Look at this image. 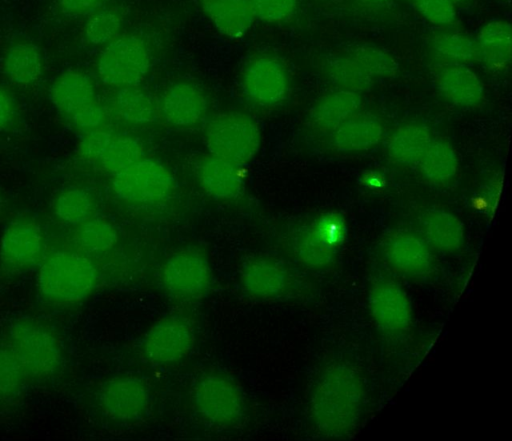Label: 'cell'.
<instances>
[{"instance_id": "83f0119b", "label": "cell", "mask_w": 512, "mask_h": 441, "mask_svg": "<svg viewBox=\"0 0 512 441\" xmlns=\"http://www.w3.org/2000/svg\"><path fill=\"white\" fill-rule=\"evenodd\" d=\"M31 382L8 342L0 341V406L17 403Z\"/></svg>"}, {"instance_id": "d590c367", "label": "cell", "mask_w": 512, "mask_h": 441, "mask_svg": "<svg viewBox=\"0 0 512 441\" xmlns=\"http://www.w3.org/2000/svg\"><path fill=\"white\" fill-rule=\"evenodd\" d=\"M295 252L307 266L323 268L330 265L337 250L325 245L313 232L311 226L305 228L295 239Z\"/></svg>"}, {"instance_id": "f6af8a7d", "label": "cell", "mask_w": 512, "mask_h": 441, "mask_svg": "<svg viewBox=\"0 0 512 441\" xmlns=\"http://www.w3.org/2000/svg\"><path fill=\"white\" fill-rule=\"evenodd\" d=\"M449 1L452 2L456 6L458 4L464 3L466 0H449Z\"/></svg>"}, {"instance_id": "484cf974", "label": "cell", "mask_w": 512, "mask_h": 441, "mask_svg": "<svg viewBox=\"0 0 512 441\" xmlns=\"http://www.w3.org/2000/svg\"><path fill=\"white\" fill-rule=\"evenodd\" d=\"M423 177L436 185L450 182L458 170V159L449 142L432 138L418 161Z\"/></svg>"}, {"instance_id": "ba28073f", "label": "cell", "mask_w": 512, "mask_h": 441, "mask_svg": "<svg viewBox=\"0 0 512 441\" xmlns=\"http://www.w3.org/2000/svg\"><path fill=\"white\" fill-rule=\"evenodd\" d=\"M195 342L191 321L182 315H170L158 320L143 336L140 352L143 358L157 366H171L183 361Z\"/></svg>"}, {"instance_id": "2e32d148", "label": "cell", "mask_w": 512, "mask_h": 441, "mask_svg": "<svg viewBox=\"0 0 512 441\" xmlns=\"http://www.w3.org/2000/svg\"><path fill=\"white\" fill-rule=\"evenodd\" d=\"M290 285L287 270L278 261L256 257L247 261L240 273L243 292L258 300H271L283 296Z\"/></svg>"}, {"instance_id": "6da1fadb", "label": "cell", "mask_w": 512, "mask_h": 441, "mask_svg": "<svg viewBox=\"0 0 512 441\" xmlns=\"http://www.w3.org/2000/svg\"><path fill=\"white\" fill-rule=\"evenodd\" d=\"M363 405L362 379L354 368L343 363L324 369L314 386L310 401L316 427L330 437H340L351 432L359 421Z\"/></svg>"}, {"instance_id": "ffe728a7", "label": "cell", "mask_w": 512, "mask_h": 441, "mask_svg": "<svg viewBox=\"0 0 512 441\" xmlns=\"http://www.w3.org/2000/svg\"><path fill=\"white\" fill-rule=\"evenodd\" d=\"M96 90L92 79L79 71H67L51 84L49 98L60 112L72 115L95 101Z\"/></svg>"}, {"instance_id": "8992f818", "label": "cell", "mask_w": 512, "mask_h": 441, "mask_svg": "<svg viewBox=\"0 0 512 441\" xmlns=\"http://www.w3.org/2000/svg\"><path fill=\"white\" fill-rule=\"evenodd\" d=\"M114 195L127 203L156 205L169 200L176 188L170 170L160 161L142 158L112 176Z\"/></svg>"}, {"instance_id": "277c9868", "label": "cell", "mask_w": 512, "mask_h": 441, "mask_svg": "<svg viewBox=\"0 0 512 441\" xmlns=\"http://www.w3.org/2000/svg\"><path fill=\"white\" fill-rule=\"evenodd\" d=\"M204 140L210 155L242 167L259 152L261 130L249 114L228 111L214 116L207 123Z\"/></svg>"}, {"instance_id": "d6a6232c", "label": "cell", "mask_w": 512, "mask_h": 441, "mask_svg": "<svg viewBox=\"0 0 512 441\" xmlns=\"http://www.w3.org/2000/svg\"><path fill=\"white\" fill-rule=\"evenodd\" d=\"M327 73L340 89L360 93L369 90L373 84V77L349 54L331 58L327 63Z\"/></svg>"}, {"instance_id": "52a82bcc", "label": "cell", "mask_w": 512, "mask_h": 441, "mask_svg": "<svg viewBox=\"0 0 512 441\" xmlns=\"http://www.w3.org/2000/svg\"><path fill=\"white\" fill-rule=\"evenodd\" d=\"M192 403L205 421L217 427H236L246 416L242 391L231 378L219 373L205 374L196 381Z\"/></svg>"}, {"instance_id": "5b68a950", "label": "cell", "mask_w": 512, "mask_h": 441, "mask_svg": "<svg viewBox=\"0 0 512 441\" xmlns=\"http://www.w3.org/2000/svg\"><path fill=\"white\" fill-rule=\"evenodd\" d=\"M150 67V49L136 34L119 35L106 44L96 65L100 81L117 89L137 86L145 79Z\"/></svg>"}, {"instance_id": "7402d4cb", "label": "cell", "mask_w": 512, "mask_h": 441, "mask_svg": "<svg viewBox=\"0 0 512 441\" xmlns=\"http://www.w3.org/2000/svg\"><path fill=\"white\" fill-rule=\"evenodd\" d=\"M476 59L491 70H501L511 60V28L504 20L488 22L475 40Z\"/></svg>"}, {"instance_id": "f35d334b", "label": "cell", "mask_w": 512, "mask_h": 441, "mask_svg": "<svg viewBox=\"0 0 512 441\" xmlns=\"http://www.w3.org/2000/svg\"><path fill=\"white\" fill-rule=\"evenodd\" d=\"M255 19L264 23L279 24L290 20L297 0H251Z\"/></svg>"}, {"instance_id": "ee69618b", "label": "cell", "mask_w": 512, "mask_h": 441, "mask_svg": "<svg viewBox=\"0 0 512 441\" xmlns=\"http://www.w3.org/2000/svg\"><path fill=\"white\" fill-rule=\"evenodd\" d=\"M15 114L14 102L10 94L0 87V129L8 126Z\"/></svg>"}, {"instance_id": "74e56055", "label": "cell", "mask_w": 512, "mask_h": 441, "mask_svg": "<svg viewBox=\"0 0 512 441\" xmlns=\"http://www.w3.org/2000/svg\"><path fill=\"white\" fill-rule=\"evenodd\" d=\"M311 228L325 245L334 250L344 243L347 236L346 221L337 212L323 214L312 223Z\"/></svg>"}, {"instance_id": "cb8c5ba5", "label": "cell", "mask_w": 512, "mask_h": 441, "mask_svg": "<svg viewBox=\"0 0 512 441\" xmlns=\"http://www.w3.org/2000/svg\"><path fill=\"white\" fill-rule=\"evenodd\" d=\"M361 105L359 93L338 89L322 97L311 110L313 124L321 130H334L355 115Z\"/></svg>"}, {"instance_id": "60d3db41", "label": "cell", "mask_w": 512, "mask_h": 441, "mask_svg": "<svg viewBox=\"0 0 512 441\" xmlns=\"http://www.w3.org/2000/svg\"><path fill=\"white\" fill-rule=\"evenodd\" d=\"M419 13L430 23L449 26L456 20V6L449 0H415Z\"/></svg>"}, {"instance_id": "f1b7e54d", "label": "cell", "mask_w": 512, "mask_h": 441, "mask_svg": "<svg viewBox=\"0 0 512 441\" xmlns=\"http://www.w3.org/2000/svg\"><path fill=\"white\" fill-rule=\"evenodd\" d=\"M114 106L123 120L137 125L153 123L160 114L154 98L138 85L117 89Z\"/></svg>"}, {"instance_id": "3957f363", "label": "cell", "mask_w": 512, "mask_h": 441, "mask_svg": "<svg viewBox=\"0 0 512 441\" xmlns=\"http://www.w3.org/2000/svg\"><path fill=\"white\" fill-rule=\"evenodd\" d=\"M6 341L31 381H44L59 374L64 352L55 332L34 317H20L9 326Z\"/></svg>"}, {"instance_id": "f546056e", "label": "cell", "mask_w": 512, "mask_h": 441, "mask_svg": "<svg viewBox=\"0 0 512 441\" xmlns=\"http://www.w3.org/2000/svg\"><path fill=\"white\" fill-rule=\"evenodd\" d=\"M53 211L62 222L78 226L93 217L94 198L86 189L70 187L56 197Z\"/></svg>"}, {"instance_id": "d6986e66", "label": "cell", "mask_w": 512, "mask_h": 441, "mask_svg": "<svg viewBox=\"0 0 512 441\" xmlns=\"http://www.w3.org/2000/svg\"><path fill=\"white\" fill-rule=\"evenodd\" d=\"M441 95L462 108L478 106L484 98V87L474 71L463 64H447L435 78Z\"/></svg>"}, {"instance_id": "4dcf8cb0", "label": "cell", "mask_w": 512, "mask_h": 441, "mask_svg": "<svg viewBox=\"0 0 512 441\" xmlns=\"http://www.w3.org/2000/svg\"><path fill=\"white\" fill-rule=\"evenodd\" d=\"M118 241V232L108 220L92 217L77 226L75 242L85 253L100 254L111 250Z\"/></svg>"}, {"instance_id": "30bf717a", "label": "cell", "mask_w": 512, "mask_h": 441, "mask_svg": "<svg viewBox=\"0 0 512 441\" xmlns=\"http://www.w3.org/2000/svg\"><path fill=\"white\" fill-rule=\"evenodd\" d=\"M97 402L108 418L134 423L147 416L151 406V394L142 379L128 375L117 376L100 386Z\"/></svg>"}, {"instance_id": "8d00e7d4", "label": "cell", "mask_w": 512, "mask_h": 441, "mask_svg": "<svg viewBox=\"0 0 512 441\" xmlns=\"http://www.w3.org/2000/svg\"><path fill=\"white\" fill-rule=\"evenodd\" d=\"M371 77H391L396 74L398 64L385 50L372 45H359L349 53Z\"/></svg>"}, {"instance_id": "4fadbf2b", "label": "cell", "mask_w": 512, "mask_h": 441, "mask_svg": "<svg viewBox=\"0 0 512 441\" xmlns=\"http://www.w3.org/2000/svg\"><path fill=\"white\" fill-rule=\"evenodd\" d=\"M369 308L377 326L387 333L407 331L412 322V308L408 295L395 281H376L369 292Z\"/></svg>"}, {"instance_id": "8fae6325", "label": "cell", "mask_w": 512, "mask_h": 441, "mask_svg": "<svg viewBox=\"0 0 512 441\" xmlns=\"http://www.w3.org/2000/svg\"><path fill=\"white\" fill-rule=\"evenodd\" d=\"M244 96L260 107L282 103L289 91V78L284 65L275 57L259 55L249 60L240 75Z\"/></svg>"}, {"instance_id": "ac0fdd59", "label": "cell", "mask_w": 512, "mask_h": 441, "mask_svg": "<svg viewBox=\"0 0 512 441\" xmlns=\"http://www.w3.org/2000/svg\"><path fill=\"white\" fill-rule=\"evenodd\" d=\"M241 166L212 156L203 158L198 166V180L202 189L221 201H233L244 190Z\"/></svg>"}, {"instance_id": "603a6c76", "label": "cell", "mask_w": 512, "mask_h": 441, "mask_svg": "<svg viewBox=\"0 0 512 441\" xmlns=\"http://www.w3.org/2000/svg\"><path fill=\"white\" fill-rule=\"evenodd\" d=\"M383 136V126L375 117L353 115L334 129L332 143L341 152H358L372 148Z\"/></svg>"}, {"instance_id": "836d02e7", "label": "cell", "mask_w": 512, "mask_h": 441, "mask_svg": "<svg viewBox=\"0 0 512 441\" xmlns=\"http://www.w3.org/2000/svg\"><path fill=\"white\" fill-rule=\"evenodd\" d=\"M432 49L448 64H467L476 59V45L467 35L445 32L433 37Z\"/></svg>"}, {"instance_id": "9a60e30c", "label": "cell", "mask_w": 512, "mask_h": 441, "mask_svg": "<svg viewBox=\"0 0 512 441\" xmlns=\"http://www.w3.org/2000/svg\"><path fill=\"white\" fill-rule=\"evenodd\" d=\"M382 253L388 264L400 273L423 276L433 266V256L427 242L410 232H396L387 237Z\"/></svg>"}, {"instance_id": "e0dca14e", "label": "cell", "mask_w": 512, "mask_h": 441, "mask_svg": "<svg viewBox=\"0 0 512 441\" xmlns=\"http://www.w3.org/2000/svg\"><path fill=\"white\" fill-rule=\"evenodd\" d=\"M199 4L215 30L230 40L244 37L255 20L251 0H199Z\"/></svg>"}, {"instance_id": "d4e9b609", "label": "cell", "mask_w": 512, "mask_h": 441, "mask_svg": "<svg viewBox=\"0 0 512 441\" xmlns=\"http://www.w3.org/2000/svg\"><path fill=\"white\" fill-rule=\"evenodd\" d=\"M7 78L18 86L35 84L42 75L43 60L37 46L28 42L12 45L3 62Z\"/></svg>"}, {"instance_id": "44dd1931", "label": "cell", "mask_w": 512, "mask_h": 441, "mask_svg": "<svg viewBox=\"0 0 512 441\" xmlns=\"http://www.w3.org/2000/svg\"><path fill=\"white\" fill-rule=\"evenodd\" d=\"M420 228L427 244L439 251L453 253L463 246V224L451 212L442 209L425 212L420 220Z\"/></svg>"}, {"instance_id": "b9f144b4", "label": "cell", "mask_w": 512, "mask_h": 441, "mask_svg": "<svg viewBox=\"0 0 512 441\" xmlns=\"http://www.w3.org/2000/svg\"><path fill=\"white\" fill-rule=\"evenodd\" d=\"M106 118L105 108L96 100L71 115L74 126L84 133L103 127Z\"/></svg>"}, {"instance_id": "7bdbcfd3", "label": "cell", "mask_w": 512, "mask_h": 441, "mask_svg": "<svg viewBox=\"0 0 512 441\" xmlns=\"http://www.w3.org/2000/svg\"><path fill=\"white\" fill-rule=\"evenodd\" d=\"M103 2L104 0H60V5L65 13L79 15L95 9Z\"/></svg>"}, {"instance_id": "5bb4252c", "label": "cell", "mask_w": 512, "mask_h": 441, "mask_svg": "<svg viewBox=\"0 0 512 441\" xmlns=\"http://www.w3.org/2000/svg\"><path fill=\"white\" fill-rule=\"evenodd\" d=\"M158 107L168 124L192 128L205 119L209 103L201 87L190 81H176L164 90Z\"/></svg>"}, {"instance_id": "7c38bea8", "label": "cell", "mask_w": 512, "mask_h": 441, "mask_svg": "<svg viewBox=\"0 0 512 441\" xmlns=\"http://www.w3.org/2000/svg\"><path fill=\"white\" fill-rule=\"evenodd\" d=\"M44 246L41 226L28 217L16 218L0 238V263L8 272L25 271L42 259Z\"/></svg>"}, {"instance_id": "7a4b0ae2", "label": "cell", "mask_w": 512, "mask_h": 441, "mask_svg": "<svg viewBox=\"0 0 512 441\" xmlns=\"http://www.w3.org/2000/svg\"><path fill=\"white\" fill-rule=\"evenodd\" d=\"M99 284V272L83 253L57 250L39 267L36 286L41 298L57 305H72L88 299Z\"/></svg>"}, {"instance_id": "e575fe53", "label": "cell", "mask_w": 512, "mask_h": 441, "mask_svg": "<svg viewBox=\"0 0 512 441\" xmlns=\"http://www.w3.org/2000/svg\"><path fill=\"white\" fill-rule=\"evenodd\" d=\"M123 27V17L115 8H105L95 12L86 22L84 35L95 46H105L119 35Z\"/></svg>"}, {"instance_id": "bcb514c9", "label": "cell", "mask_w": 512, "mask_h": 441, "mask_svg": "<svg viewBox=\"0 0 512 441\" xmlns=\"http://www.w3.org/2000/svg\"><path fill=\"white\" fill-rule=\"evenodd\" d=\"M368 1H371V2H374V3H383V2H386L388 0H368Z\"/></svg>"}, {"instance_id": "9c48e42d", "label": "cell", "mask_w": 512, "mask_h": 441, "mask_svg": "<svg viewBox=\"0 0 512 441\" xmlns=\"http://www.w3.org/2000/svg\"><path fill=\"white\" fill-rule=\"evenodd\" d=\"M211 268L205 255L195 249H182L164 263L161 282L165 291L182 301L203 298L210 289Z\"/></svg>"}, {"instance_id": "ab89813d", "label": "cell", "mask_w": 512, "mask_h": 441, "mask_svg": "<svg viewBox=\"0 0 512 441\" xmlns=\"http://www.w3.org/2000/svg\"><path fill=\"white\" fill-rule=\"evenodd\" d=\"M113 137V132L104 127L85 132L78 143L77 152L86 161L98 162Z\"/></svg>"}, {"instance_id": "4316f807", "label": "cell", "mask_w": 512, "mask_h": 441, "mask_svg": "<svg viewBox=\"0 0 512 441\" xmlns=\"http://www.w3.org/2000/svg\"><path fill=\"white\" fill-rule=\"evenodd\" d=\"M428 128L419 123H408L399 127L387 143V153L401 165L417 164L431 140Z\"/></svg>"}, {"instance_id": "1f68e13d", "label": "cell", "mask_w": 512, "mask_h": 441, "mask_svg": "<svg viewBox=\"0 0 512 441\" xmlns=\"http://www.w3.org/2000/svg\"><path fill=\"white\" fill-rule=\"evenodd\" d=\"M143 154L142 143L136 137L114 135L98 163L113 176L141 160Z\"/></svg>"}]
</instances>
